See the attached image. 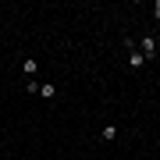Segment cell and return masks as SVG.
Returning <instances> with one entry per match:
<instances>
[{"instance_id":"6da1fadb","label":"cell","mask_w":160,"mask_h":160,"mask_svg":"<svg viewBox=\"0 0 160 160\" xmlns=\"http://www.w3.org/2000/svg\"><path fill=\"white\" fill-rule=\"evenodd\" d=\"M125 46H128V64H132V68H142V53H139L135 39H125Z\"/></svg>"},{"instance_id":"7a4b0ae2","label":"cell","mask_w":160,"mask_h":160,"mask_svg":"<svg viewBox=\"0 0 160 160\" xmlns=\"http://www.w3.org/2000/svg\"><path fill=\"white\" fill-rule=\"evenodd\" d=\"M139 53H142V61H153L157 57V39H153V36H142V50H139Z\"/></svg>"},{"instance_id":"3957f363","label":"cell","mask_w":160,"mask_h":160,"mask_svg":"<svg viewBox=\"0 0 160 160\" xmlns=\"http://www.w3.org/2000/svg\"><path fill=\"white\" fill-rule=\"evenodd\" d=\"M22 71H25V78H32V75L39 71V64H36L32 57H25V64H22Z\"/></svg>"},{"instance_id":"277c9868","label":"cell","mask_w":160,"mask_h":160,"mask_svg":"<svg viewBox=\"0 0 160 160\" xmlns=\"http://www.w3.org/2000/svg\"><path fill=\"white\" fill-rule=\"evenodd\" d=\"M100 139H107V142H110V139H118V128H114V125H107V128L100 132Z\"/></svg>"},{"instance_id":"5b68a950","label":"cell","mask_w":160,"mask_h":160,"mask_svg":"<svg viewBox=\"0 0 160 160\" xmlns=\"http://www.w3.org/2000/svg\"><path fill=\"white\" fill-rule=\"evenodd\" d=\"M39 96H43V100L53 96V86H50V82H39Z\"/></svg>"},{"instance_id":"8992f818","label":"cell","mask_w":160,"mask_h":160,"mask_svg":"<svg viewBox=\"0 0 160 160\" xmlns=\"http://www.w3.org/2000/svg\"><path fill=\"white\" fill-rule=\"evenodd\" d=\"M25 89H29V96H39V82H36V78L25 82Z\"/></svg>"},{"instance_id":"52a82bcc","label":"cell","mask_w":160,"mask_h":160,"mask_svg":"<svg viewBox=\"0 0 160 160\" xmlns=\"http://www.w3.org/2000/svg\"><path fill=\"white\" fill-rule=\"evenodd\" d=\"M153 14H157V18H160V0H157V4H153Z\"/></svg>"}]
</instances>
